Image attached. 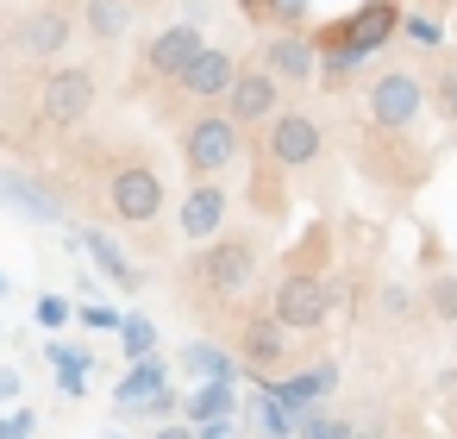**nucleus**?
<instances>
[{
    "label": "nucleus",
    "mask_w": 457,
    "mask_h": 439,
    "mask_svg": "<svg viewBox=\"0 0 457 439\" xmlns=\"http://www.w3.org/2000/svg\"><path fill=\"white\" fill-rule=\"evenodd\" d=\"M395 26H401V7H395V0H370V7H357V13H345V20L320 26V38H313L320 70H313V76L345 82L357 63H370V57L395 38Z\"/></svg>",
    "instance_id": "f257e3e1"
},
{
    "label": "nucleus",
    "mask_w": 457,
    "mask_h": 439,
    "mask_svg": "<svg viewBox=\"0 0 457 439\" xmlns=\"http://www.w3.org/2000/svg\"><path fill=\"white\" fill-rule=\"evenodd\" d=\"M257 257H263V245H257V232H213V239H201V251L188 257V283H195V295L201 301H232V295H245V283L257 276Z\"/></svg>",
    "instance_id": "f03ea898"
},
{
    "label": "nucleus",
    "mask_w": 457,
    "mask_h": 439,
    "mask_svg": "<svg viewBox=\"0 0 457 439\" xmlns=\"http://www.w3.org/2000/svg\"><path fill=\"white\" fill-rule=\"evenodd\" d=\"M238 157H245V132H238L220 107H213V114H188V120H182V170H188L195 182L226 176Z\"/></svg>",
    "instance_id": "7ed1b4c3"
},
{
    "label": "nucleus",
    "mask_w": 457,
    "mask_h": 439,
    "mask_svg": "<svg viewBox=\"0 0 457 439\" xmlns=\"http://www.w3.org/2000/svg\"><path fill=\"white\" fill-rule=\"evenodd\" d=\"M101 207H107L120 226H151V220L163 214V176H157L145 157H126V164H113L107 182H101Z\"/></svg>",
    "instance_id": "20e7f679"
},
{
    "label": "nucleus",
    "mask_w": 457,
    "mask_h": 439,
    "mask_svg": "<svg viewBox=\"0 0 457 439\" xmlns=\"http://www.w3.org/2000/svg\"><path fill=\"white\" fill-rule=\"evenodd\" d=\"M76 38V13L57 7V0H38V7H20V20L7 26V51L26 57V63H45V57H63Z\"/></svg>",
    "instance_id": "39448f33"
},
{
    "label": "nucleus",
    "mask_w": 457,
    "mask_h": 439,
    "mask_svg": "<svg viewBox=\"0 0 457 439\" xmlns=\"http://www.w3.org/2000/svg\"><path fill=\"white\" fill-rule=\"evenodd\" d=\"M232 76H238V51H226V45H201L195 57H188V70L163 89V120L170 114H182V101H226V89H232Z\"/></svg>",
    "instance_id": "423d86ee"
},
{
    "label": "nucleus",
    "mask_w": 457,
    "mask_h": 439,
    "mask_svg": "<svg viewBox=\"0 0 457 439\" xmlns=\"http://www.w3.org/2000/svg\"><path fill=\"white\" fill-rule=\"evenodd\" d=\"M257 151H263L282 176H295V170H307V164L326 151V132H320L313 114H301V107H276V120L257 132Z\"/></svg>",
    "instance_id": "0eeeda50"
},
{
    "label": "nucleus",
    "mask_w": 457,
    "mask_h": 439,
    "mask_svg": "<svg viewBox=\"0 0 457 439\" xmlns=\"http://www.w3.org/2000/svg\"><path fill=\"white\" fill-rule=\"evenodd\" d=\"M326 314H332V283L320 270H288L270 295V320L282 333H320Z\"/></svg>",
    "instance_id": "6e6552de"
},
{
    "label": "nucleus",
    "mask_w": 457,
    "mask_h": 439,
    "mask_svg": "<svg viewBox=\"0 0 457 439\" xmlns=\"http://www.w3.org/2000/svg\"><path fill=\"white\" fill-rule=\"evenodd\" d=\"M95 95H101L95 70L63 63V70H51V76L38 82V120H45V126H57V132H76V126L95 114Z\"/></svg>",
    "instance_id": "1a4fd4ad"
},
{
    "label": "nucleus",
    "mask_w": 457,
    "mask_h": 439,
    "mask_svg": "<svg viewBox=\"0 0 457 439\" xmlns=\"http://www.w3.org/2000/svg\"><path fill=\"white\" fill-rule=\"evenodd\" d=\"M420 107H426V89L420 76L407 70H382L363 95V114H370V132H413L420 126Z\"/></svg>",
    "instance_id": "9d476101"
},
{
    "label": "nucleus",
    "mask_w": 457,
    "mask_h": 439,
    "mask_svg": "<svg viewBox=\"0 0 457 439\" xmlns=\"http://www.w3.org/2000/svg\"><path fill=\"white\" fill-rule=\"evenodd\" d=\"M276 107H282V82H276L270 70H257V63H238V76H232L220 114H226L238 132H263V126L276 120Z\"/></svg>",
    "instance_id": "9b49d317"
},
{
    "label": "nucleus",
    "mask_w": 457,
    "mask_h": 439,
    "mask_svg": "<svg viewBox=\"0 0 457 439\" xmlns=\"http://www.w3.org/2000/svg\"><path fill=\"white\" fill-rule=\"evenodd\" d=\"M207 38L195 32V20H182V26H163L151 45H145V57H138V76L151 82V89H170L182 70H188V57L201 51Z\"/></svg>",
    "instance_id": "f8f14e48"
},
{
    "label": "nucleus",
    "mask_w": 457,
    "mask_h": 439,
    "mask_svg": "<svg viewBox=\"0 0 457 439\" xmlns=\"http://www.w3.org/2000/svg\"><path fill=\"white\" fill-rule=\"evenodd\" d=\"M257 70H270L282 89H307V82H313V70H320V57H313V38H307L301 26H288V32H270V38L257 45Z\"/></svg>",
    "instance_id": "ddd939ff"
},
{
    "label": "nucleus",
    "mask_w": 457,
    "mask_h": 439,
    "mask_svg": "<svg viewBox=\"0 0 457 439\" xmlns=\"http://www.w3.org/2000/svg\"><path fill=\"white\" fill-rule=\"evenodd\" d=\"M120 408L126 414H170L176 395H170V370L157 358H138L126 376H120Z\"/></svg>",
    "instance_id": "4468645a"
},
{
    "label": "nucleus",
    "mask_w": 457,
    "mask_h": 439,
    "mask_svg": "<svg viewBox=\"0 0 457 439\" xmlns=\"http://www.w3.org/2000/svg\"><path fill=\"white\" fill-rule=\"evenodd\" d=\"M226 214H232V201H226V182L213 176V182H195L188 195H182V214H176V226H182V239H213L220 226H226Z\"/></svg>",
    "instance_id": "2eb2a0df"
},
{
    "label": "nucleus",
    "mask_w": 457,
    "mask_h": 439,
    "mask_svg": "<svg viewBox=\"0 0 457 439\" xmlns=\"http://www.w3.org/2000/svg\"><path fill=\"white\" fill-rule=\"evenodd\" d=\"M238 358H245L257 376H276V364L288 358V333H282L270 314H251V320L238 326Z\"/></svg>",
    "instance_id": "dca6fc26"
},
{
    "label": "nucleus",
    "mask_w": 457,
    "mask_h": 439,
    "mask_svg": "<svg viewBox=\"0 0 457 439\" xmlns=\"http://www.w3.org/2000/svg\"><path fill=\"white\" fill-rule=\"evenodd\" d=\"M0 201H7L13 214H26V220H38V226H57V220H63L57 195H51L38 176H26V170H0Z\"/></svg>",
    "instance_id": "f3484780"
},
{
    "label": "nucleus",
    "mask_w": 457,
    "mask_h": 439,
    "mask_svg": "<svg viewBox=\"0 0 457 439\" xmlns=\"http://www.w3.org/2000/svg\"><path fill=\"white\" fill-rule=\"evenodd\" d=\"M76 239H82V245H88V257H95V264H101V276H107V283H120V289H126V295H132V289H138V283H145V276H138V264H132V257H126V251H120V245H113V239H107V232H101V226H82V232H76Z\"/></svg>",
    "instance_id": "a211bd4d"
},
{
    "label": "nucleus",
    "mask_w": 457,
    "mask_h": 439,
    "mask_svg": "<svg viewBox=\"0 0 457 439\" xmlns=\"http://www.w3.org/2000/svg\"><path fill=\"white\" fill-rule=\"evenodd\" d=\"M82 26H88L95 45H120L126 26H132V7L126 0H82Z\"/></svg>",
    "instance_id": "6ab92c4d"
},
{
    "label": "nucleus",
    "mask_w": 457,
    "mask_h": 439,
    "mask_svg": "<svg viewBox=\"0 0 457 439\" xmlns=\"http://www.w3.org/2000/svg\"><path fill=\"white\" fill-rule=\"evenodd\" d=\"M88 345H51V364H57V389L63 395H82V376H88Z\"/></svg>",
    "instance_id": "aec40b11"
},
{
    "label": "nucleus",
    "mask_w": 457,
    "mask_h": 439,
    "mask_svg": "<svg viewBox=\"0 0 457 439\" xmlns=\"http://www.w3.org/2000/svg\"><path fill=\"white\" fill-rule=\"evenodd\" d=\"M420 308H426L432 320H445V326H457V270H438V276L426 283V295H420Z\"/></svg>",
    "instance_id": "412c9836"
},
{
    "label": "nucleus",
    "mask_w": 457,
    "mask_h": 439,
    "mask_svg": "<svg viewBox=\"0 0 457 439\" xmlns=\"http://www.w3.org/2000/svg\"><path fill=\"white\" fill-rule=\"evenodd\" d=\"M182 358H188V370H195V376H207V383H232V370H238L220 345H188Z\"/></svg>",
    "instance_id": "4be33fe9"
},
{
    "label": "nucleus",
    "mask_w": 457,
    "mask_h": 439,
    "mask_svg": "<svg viewBox=\"0 0 457 439\" xmlns=\"http://www.w3.org/2000/svg\"><path fill=\"white\" fill-rule=\"evenodd\" d=\"M426 107H432L445 126H457V63H445V70L432 76V89H426Z\"/></svg>",
    "instance_id": "5701e85b"
},
{
    "label": "nucleus",
    "mask_w": 457,
    "mask_h": 439,
    "mask_svg": "<svg viewBox=\"0 0 457 439\" xmlns=\"http://www.w3.org/2000/svg\"><path fill=\"white\" fill-rule=\"evenodd\" d=\"M120 339H126V358L138 364V358H157V333H151V320H138V314H120V326H113Z\"/></svg>",
    "instance_id": "b1692460"
},
{
    "label": "nucleus",
    "mask_w": 457,
    "mask_h": 439,
    "mask_svg": "<svg viewBox=\"0 0 457 439\" xmlns=\"http://www.w3.org/2000/svg\"><path fill=\"white\" fill-rule=\"evenodd\" d=\"M226 408H232V383H207L201 395H195V408H188V420H226Z\"/></svg>",
    "instance_id": "393cba45"
},
{
    "label": "nucleus",
    "mask_w": 457,
    "mask_h": 439,
    "mask_svg": "<svg viewBox=\"0 0 457 439\" xmlns=\"http://www.w3.org/2000/svg\"><path fill=\"white\" fill-rule=\"evenodd\" d=\"M326 251H332V232H326V226H313V232L301 239V251H295V264H288V270H320V276H326Z\"/></svg>",
    "instance_id": "a878e982"
},
{
    "label": "nucleus",
    "mask_w": 457,
    "mask_h": 439,
    "mask_svg": "<svg viewBox=\"0 0 457 439\" xmlns=\"http://www.w3.org/2000/svg\"><path fill=\"white\" fill-rule=\"evenodd\" d=\"M413 314H420V295H413L407 283H388V289H382V320L401 326V320H413Z\"/></svg>",
    "instance_id": "bb28decb"
},
{
    "label": "nucleus",
    "mask_w": 457,
    "mask_h": 439,
    "mask_svg": "<svg viewBox=\"0 0 457 439\" xmlns=\"http://www.w3.org/2000/svg\"><path fill=\"white\" fill-rule=\"evenodd\" d=\"M32 314H38V326H51V333H57L76 308H70V295H38V308H32Z\"/></svg>",
    "instance_id": "cd10ccee"
},
{
    "label": "nucleus",
    "mask_w": 457,
    "mask_h": 439,
    "mask_svg": "<svg viewBox=\"0 0 457 439\" xmlns=\"http://www.w3.org/2000/svg\"><path fill=\"white\" fill-rule=\"evenodd\" d=\"M395 32H407L413 45H438V38H445V32H438V20H420V13H407V20H401Z\"/></svg>",
    "instance_id": "c85d7f7f"
},
{
    "label": "nucleus",
    "mask_w": 457,
    "mask_h": 439,
    "mask_svg": "<svg viewBox=\"0 0 457 439\" xmlns=\"http://www.w3.org/2000/svg\"><path fill=\"white\" fill-rule=\"evenodd\" d=\"M345 433H351L345 420H320V414H313V420H301V439H345Z\"/></svg>",
    "instance_id": "c756f323"
},
{
    "label": "nucleus",
    "mask_w": 457,
    "mask_h": 439,
    "mask_svg": "<svg viewBox=\"0 0 457 439\" xmlns=\"http://www.w3.org/2000/svg\"><path fill=\"white\" fill-rule=\"evenodd\" d=\"M76 320H82V326H95V333H113V326H120V314H113V308H76Z\"/></svg>",
    "instance_id": "7c9ffc66"
},
{
    "label": "nucleus",
    "mask_w": 457,
    "mask_h": 439,
    "mask_svg": "<svg viewBox=\"0 0 457 439\" xmlns=\"http://www.w3.org/2000/svg\"><path fill=\"white\" fill-rule=\"evenodd\" d=\"M238 13H245L251 26H270V20H276V0H238Z\"/></svg>",
    "instance_id": "2f4dec72"
},
{
    "label": "nucleus",
    "mask_w": 457,
    "mask_h": 439,
    "mask_svg": "<svg viewBox=\"0 0 457 439\" xmlns=\"http://www.w3.org/2000/svg\"><path fill=\"white\" fill-rule=\"evenodd\" d=\"M13 395H20V376H13V370H0V401H13Z\"/></svg>",
    "instance_id": "473e14b6"
},
{
    "label": "nucleus",
    "mask_w": 457,
    "mask_h": 439,
    "mask_svg": "<svg viewBox=\"0 0 457 439\" xmlns=\"http://www.w3.org/2000/svg\"><path fill=\"white\" fill-rule=\"evenodd\" d=\"M445 389H451V420H457V376H451V383H445Z\"/></svg>",
    "instance_id": "72a5a7b5"
},
{
    "label": "nucleus",
    "mask_w": 457,
    "mask_h": 439,
    "mask_svg": "<svg viewBox=\"0 0 457 439\" xmlns=\"http://www.w3.org/2000/svg\"><path fill=\"white\" fill-rule=\"evenodd\" d=\"M157 439H188V433H176V426H163V433H157Z\"/></svg>",
    "instance_id": "f704fd0d"
},
{
    "label": "nucleus",
    "mask_w": 457,
    "mask_h": 439,
    "mask_svg": "<svg viewBox=\"0 0 457 439\" xmlns=\"http://www.w3.org/2000/svg\"><path fill=\"white\" fill-rule=\"evenodd\" d=\"M0 439H7V420H0Z\"/></svg>",
    "instance_id": "c9c22d12"
},
{
    "label": "nucleus",
    "mask_w": 457,
    "mask_h": 439,
    "mask_svg": "<svg viewBox=\"0 0 457 439\" xmlns=\"http://www.w3.org/2000/svg\"><path fill=\"white\" fill-rule=\"evenodd\" d=\"M0 295H7V276H0Z\"/></svg>",
    "instance_id": "e433bc0d"
},
{
    "label": "nucleus",
    "mask_w": 457,
    "mask_h": 439,
    "mask_svg": "<svg viewBox=\"0 0 457 439\" xmlns=\"http://www.w3.org/2000/svg\"><path fill=\"white\" fill-rule=\"evenodd\" d=\"M113 439H120V433H113Z\"/></svg>",
    "instance_id": "4c0bfd02"
}]
</instances>
